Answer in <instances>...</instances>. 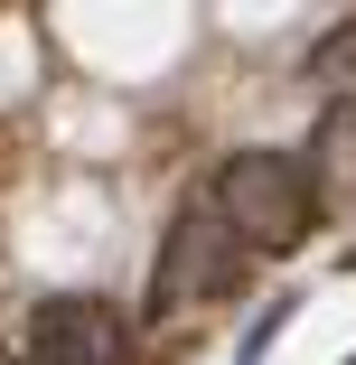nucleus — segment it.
Returning a JSON list of instances; mask_svg holds the SVG:
<instances>
[{
    "label": "nucleus",
    "mask_w": 356,
    "mask_h": 365,
    "mask_svg": "<svg viewBox=\"0 0 356 365\" xmlns=\"http://www.w3.org/2000/svg\"><path fill=\"white\" fill-rule=\"evenodd\" d=\"M0 365H10V356H0Z\"/></svg>",
    "instance_id": "423d86ee"
},
{
    "label": "nucleus",
    "mask_w": 356,
    "mask_h": 365,
    "mask_svg": "<svg viewBox=\"0 0 356 365\" xmlns=\"http://www.w3.org/2000/svg\"><path fill=\"white\" fill-rule=\"evenodd\" d=\"M38 365H122V309H103V300H47L38 309Z\"/></svg>",
    "instance_id": "7ed1b4c3"
},
{
    "label": "nucleus",
    "mask_w": 356,
    "mask_h": 365,
    "mask_svg": "<svg viewBox=\"0 0 356 365\" xmlns=\"http://www.w3.org/2000/svg\"><path fill=\"white\" fill-rule=\"evenodd\" d=\"M310 178H319V206L356 197V103H328L319 131H310Z\"/></svg>",
    "instance_id": "20e7f679"
},
{
    "label": "nucleus",
    "mask_w": 356,
    "mask_h": 365,
    "mask_svg": "<svg viewBox=\"0 0 356 365\" xmlns=\"http://www.w3.org/2000/svg\"><path fill=\"white\" fill-rule=\"evenodd\" d=\"M347 262H356V244H347Z\"/></svg>",
    "instance_id": "39448f33"
},
{
    "label": "nucleus",
    "mask_w": 356,
    "mask_h": 365,
    "mask_svg": "<svg viewBox=\"0 0 356 365\" xmlns=\"http://www.w3.org/2000/svg\"><path fill=\"white\" fill-rule=\"evenodd\" d=\"M216 215H225L253 253H291L319 225V178L291 150H235L225 178H216Z\"/></svg>",
    "instance_id": "f257e3e1"
},
{
    "label": "nucleus",
    "mask_w": 356,
    "mask_h": 365,
    "mask_svg": "<svg viewBox=\"0 0 356 365\" xmlns=\"http://www.w3.org/2000/svg\"><path fill=\"white\" fill-rule=\"evenodd\" d=\"M347 365H356V356H347Z\"/></svg>",
    "instance_id": "0eeeda50"
},
{
    "label": "nucleus",
    "mask_w": 356,
    "mask_h": 365,
    "mask_svg": "<svg viewBox=\"0 0 356 365\" xmlns=\"http://www.w3.org/2000/svg\"><path fill=\"white\" fill-rule=\"evenodd\" d=\"M244 253H253V244L225 225L216 206H188L178 225H169V253H160V300H151V309L169 319V309H188V300H225V290L244 281Z\"/></svg>",
    "instance_id": "f03ea898"
}]
</instances>
